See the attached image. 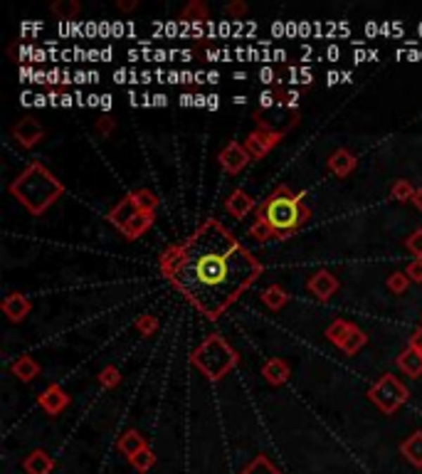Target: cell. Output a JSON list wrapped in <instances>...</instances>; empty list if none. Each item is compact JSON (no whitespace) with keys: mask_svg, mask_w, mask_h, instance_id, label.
Listing matches in <instances>:
<instances>
[{"mask_svg":"<svg viewBox=\"0 0 422 474\" xmlns=\"http://www.w3.org/2000/svg\"><path fill=\"white\" fill-rule=\"evenodd\" d=\"M161 272L205 319L215 321L260 279L262 262L210 217L158 260Z\"/></svg>","mask_w":422,"mask_h":474,"instance_id":"obj_1","label":"cell"},{"mask_svg":"<svg viewBox=\"0 0 422 474\" xmlns=\"http://www.w3.org/2000/svg\"><path fill=\"white\" fill-rule=\"evenodd\" d=\"M307 193H294L289 186H276L262 205H257V217L269 225L274 237L287 240L312 217V210L304 203Z\"/></svg>","mask_w":422,"mask_h":474,"instance_id":"obj_2","label":"cell"},{"mask_svg":"<svg viewBox=\"0 0 422 474\" xmlns=\"http://www.w3.org/2000/svg\"><path fill=\"white\" fill-rule=\"evenodd\" d=\"M11 193L27 207L30 215H42L65 193V186L47 171V166H42L40 161H32L11 183Z\"/></svg>","mask_w":422,"mask_h":474,"instance_id":"obj_3","label":"cell"},{"mask_svg":"<svg viewBox=\"0 0 422 474\" xmlns=\"http://www.w3.org/2000/svg\"><path fill=\"white\" fill-rule=\"evenodd\" d=\"M158 210V198L148 188H136L121 203H116L109 210V222L126 237V240H136L141 237L156 220Z\"/></svg>","mask_w":422,"mask_h":474,"instance_id":"obj_4","label":"cell"},{"mask_svg":"<svg viewBox=\"0 0 422 474\" xmlns=\"http://www.w3.org/2000/svg\"><path fill=\"white\" fill-rule=\"evenodd\" d=\"M191 364L205 376L207 380H220L222 376H227L237 364L240 356L235 353V348L217 333H210L200 346L193 351Z\"/></svg>","mask_w":422,"mask_h":474,"instance_id":"obj_5","label":"cell"},{"mask_svg":"<svg viewBox=\"0 0 422 474\" xmlns=\"http://www.w3.org/2000/svg\"><path fill=\"white\" fill-rule=\"evenodd\" d=\"M368 395H371V400L383 410V413L392 415L402 403H405L407 395H410V393H407V388L395 378V376L385 373V376H381V380H378V383L373 385L371 393H368Z\"/></svg>","mask_w":422,"mask_h":474,"instance_id":"obj_6","label":"cell"},{"mask_svg":"<svg viewBox=\"0 0 422 474\" xmlns=\"http://www.w3.org/2000/svg\"><path fill=\"white\" fill-rule=\"evenodd\" d=\"M217 161H220V166L225 168L227 173H232V176H237V173H242L247 168V163L252 161V156L247 153L245 143H237V141H230L225 148L220 151V156H217Z\"/></svg>","mask_w":422,"mask_h":474,"instance_id":"obj_7","label":"cell"},{"mask_svg":"<svg viewBox=\"0 0 422 474\" xmlns=\"http://www.w3.org/2000/svg\"><path fill=\"white\" fill-rule=\"evenodd\" d=\"M42 136H45V129H42L40 122L32 119V116H23L20 122H15V127H13V139H15L23 148H32L35 143L42 141Z\"/></svg>","mask_w":422,"mask_h":474,"instance_id":"obj_8","label":"cell"},{"mask_svg":"<svg viewBox=\"0 0 422 474\" xmlns=\"http://www.w3.org/2000/svg\"><path fill=\"white\" fill-rule=\"evenodd\" d=\"M279 141H281V134L257 129V132H252L250 136L245 139V148H247V153H250L252 158H264L267 153H269Z\"/></svg>","mask_w":422,"mask_h":474,"instance_id":"obj_9","label":"cell"},{"mask_svg":"<svg viewBox=\"0 0 422 474\" xmlns=\"http://www.w3.org/2000/svg\"><path fill=\"white\" fill-rule=\"evenodd\" d=\"M37 403H40V408L45 410L47 415H60L62 410L70 405V395H67L57 383H52L42 390L40 398H37Z\"/></svg>","mask_w":422,"mask_h":474,"instance_id":"obj_10","label":"cell"},{"mask_svg":"<svg viewBox=\"0 0 422 474\" xmlns=\"http://www.w3.org/2000/svg\"><path fill=\"white\" fill-rule=\"evenodd\" d=\"M307 287L309 292L316 294L321 302H326V299H331L333 294L338 292V279L333 277L331 272H326V269H319V272H314L312 277H309Z\"/></svg>","mask_w":422,"mask_h":474,"instance_id":"obj_11","label":"cell"},{"mask_svg":"<svg viewBox=\"0 0 422 474\" xmlns=\"http://www.w3.org/2000/svg\"><path fill=\"white\" fill-rule=\"evenodd\" d=\"M356 166H358V158L353 156L348 148H336V151L328 156V171L338 178L351 176V173L356 171Z\"/></svg>","mask_w":422,"mask_h":474,"instance_id":"obj_12","label":"cell"},{"mask_svg":"<svg viewBox=\"0 0 422 474\" xmlns=\"http://www.w3.org/2000/svg\"><path fill=\"white\" fill-rule=\"evenodd\" d=\"M255 198L250 196V193H245L242 191V188H237V191H232L230 193V198H227L225 200V210L230 212L232 217H237V220H240V217H247L250 215L252 210H255Z\"/></svg>","mask_w":422,"mask_h":474,"instance_id":"obj_13","label":"cell"},{"mask_svg":"<svg viewBox=\"0 0 422 474\" xmlns=\"http://www.w3.org/2000/svg\"><path fill=\"white\" fill-rule=\"evenodd\" d=\"M32 309V302L25 297V294H8L6 299H3V314H6L11 321H23V319L30 314Z\"/></svg>","mask_w":422,"mask_h":474,"instance_id":"obj_14","label":"cell"},{"mask_svg":"<svg viewBox=\"0 0 422 474\" xmlns=\"http://www.w3.org/2000/svg\"><path fill=\"white\" fill-rule=\"evenodd\" d=\"M262 376L269 385H284L292 376V369L284 359H269L262 366Z\"/></svg>","mask_w":422,"mask_h":474,"instance_id":"obj_15","label":"cell"},{"mask_svg":"<svg viewBox=\"0 0 422 474\" xmlns=\"http://www.w3.org/2000/svg\"><path fill=\"white\" fill-rule=\"evenodd\" d=\"M397 366H400L402 373H407L410 378H420L422 376V353L417 348L407 346L405 351L397 356Z\"/></svg>","mask_w":422,"mask_h":474,"instance_id":"obj_16","label":"cell"},{"mask_svg":"<svg viewBox=\"0 0 422 474\" xmlns=\"http://www.w3.org/2000/svg\"><path fill=\"white\" fill-rule=\"evenodd\" d=\"M11 371H13V376H18V378L23 380V383H32V380L40 376V364H37L32 356H20V359L11 366Z\"/></svg>","mask_w":422,"mask_h":474,"instance_id":"obj_17","label":"cell"},{"mask_svg":"<svg viewBox=\"0 0 422 474\" xmlns=\"http://www.w3.org/2000/svg\"><path fill=\"white\" fill-rule=\"evenodd\" d=\"M207 20H210V11H207V6L203 0H191L181 13V23H193V25L198 23V25H200V23H207Z\"/></svg>","mask_w":422,"mask_h":474,"instance_id":"obj_18","label":"cell"},{"mask_svg":"<svg viewBox=\"0 0 422 474\" xmlns=\"http://www.w3.org/2000/svg\"><path fill=\"white\" fill-rule=\"evenodd\" d=\"M366 341H368V336H366V331L363 328H358L356 324L351 326V331H348V336L343 338V343L338 348H341L346 356H356L358 351H361L363 346H366Z\"/></svg>","mask_w":422,"mask_h":474,"instance_id":"obj_19","label":"cell"},{"mask_svg":"<svg viewBox=\"0 0 422 474\" xmlns=\"http://www.w3.org/2000/svg\"><path fill=\"white\" fill-rule=\"evenodd\" d=\"M50 11L55 13V15H60V20L72 23L77 15H79L82 6L77 3V0H55V3L50 6Z\"/></svg>","mask_w":422,"mask_h":474,"instance_id":"obj_20","label":"cell"},{"mask_svg":"<svg viewBox=\"0 0 422 474\" xmlns=\"http://www.w3.org/2000/svg\"><path fill=\"white\" fill-rule=\"evenodd\" d=\"M287 299H289V294L284 292L279 284H269V287L262 292V302H264L269 309H274V312L284 307V304H287Z\"/></svg>","mask_w":422,"mask_h":474,"instance_id":"obj_21","label":"cell"},{"mask_svg":"<svg viewBox=\"0 0 422 474\" xmlns=\"http://www.w3.org/2000/svg\"><path fill=\"white\" fill-rule=\"evenodd\" d=\"M351 326H353V324L346 321V319H336V321H333L331 326L326 328V338L331 343H336V346H341L343 338H346L348 331H351Z\"/></svg>","mask_w":422,"mask_h":474,"instance_id":"obj_22","label":"cell"},{"mask_svg":"<svg viewBox=\"0 0 422 474\" xmlns=\"http://www.w3.org/2000/svg\"><path fill=\"white\" fill-rule=\"evenodd\" d=\"M402 452L407 454V459L415 464H422V433H415L412 437H407L402 442Z\"/></svg>","mask_w":422,"mask_h":474,"instance_id":"obj_23","label":"cell"},{"mask_svg":"<svg viewBox=\"0 0 422 474\" xmlns=\"http://www.w3.org/2000/svg\"><path fill=\"white\" fill-rule=\"evenodd\" d=\"M119 447L124 449L126 454H139L141 452V447H143V440H141V435L139 433H134V430H129V433L124 435V440L119 442Z\"/></svg>","mask_w":422,"mask_h":474,"instance_id":"obj_24","label":"cell"},{"mask_svg":"<svg viewBox=\"0 0 422 474\" xmlns=\"http://www.w3.org/2000/svg\"><path fill=\"white\" fill-rule=\"evenodd\" d=\"M390 196L395 198V200H400V203H405V200H412V196H415V186H412L407 178H400V181L392 186V191H390Z\"/></svg>","mask_w":422,"mask_h":474,"instance_id":"obj_25","label":"cell"},{"mask_svg":"<svg viewBox=\"0 0 422 474\" xmlns=\"http://www.w3.org/2000/svg\"><path fill=\"white\" fill-rule=\"evenodd\" d=\"M27 469L32 474H45L50 469V459H47L45 452H32L30 459H27Z\"/></svg>","mask_w":422,"mask_h":474,"instance_id":"obj_26","label":"cell"},{"mask_svg":"<svg viewBox=\"0 0 422 474\" xmlns=\"http://www.w3.org/2000/svg\"><path fill=\"white\" fill-rule=\"evenodd\" d=\"M407 284H410V277H407L405 272H392L390 277H388V289H390L392 294H402L407 289Z\"/></svg>","mask_w":422,"mask_h":474,"instance_id":"obj_27","label":"cell"},{"mask_svg":"<svg viewBox=\"0 0 422 474\" xmlns=\"http://www.w3.org/2000/svg\"><path fill=\"white\" fill-rule=\"evenodd\" d=\"M405 248L415 255V260H422V227H417L415 232H410L405 240Z\"/></svg>","mask_w":422,"mask_h":474,"instance_id":"obj_28","label":"cell"},{"mask_svg":"<svg viewBox=\"0 0 422 474\" xmlns=\"http://www.w3.org/2000/svg\"><path fill=\"white\" fill-rule=\"evenodd\" d=\"M250 235L255 237V240H260V243H264V240H269V237H274V232L269 230V225H267L264 220H260V217H255V225L250 227Z\"/></svg>","mask_w":422,"mask_h":474,"instance_id":"obj_29","label":"cell"},{"mask_svg":"<svg viewBox=\"0 0 422 474\" xmlns=\"http://www.w3.org/2000/svg\"><path fill=\"white\" fill-rule=\"evenodd\" d=\"M119 380H121V373H119V369H114V366H106V369L99 373V383L104 385V388H114V385H119Z\"/></svg>","mask_w":422,"mask_h":474,"instance_id":"obj_30","label":"cell"},{"mask_svg":"<svg viewBox=\"0 0 422 474\" xmlns=\"http://www.w3.org/2000/svg\"><path fill=\"white\" fill-rule=\"evenodd\" d=\"M245 474H279V472H274V467H271V464L267 462L264 457H257L255 462L247 467Z\"/></svg>","mask_w":422,"mask_h":474,"instance_id":"obj_31","label":"cell"},{"mask_svg":"<svg viewBox=\"0 0 422 474\" xmlns=\"http://www.w3.org/2000/svg\"><path fill=\"white\" fill-rule=\"evenodd\" d=\"M96 132L101 134L104 139H109L111 134H114V129H116V119H111V116H101V119H96Z\"/></svg>","mask_w":422,"mask_h":474,"instance_id":"obj_32","label":"cell"},{"mask_svg":"<svg viewBox=\"0 0 422 474\" xmlns=\"http://www.w3.org/2000/svg\"><path fill=\"white\" fill-rule=\"evenodd\" d=\"M158 326V321H156V316H141L139 321H136V328H139V333H143V336H148V333L153 331V328Z\"/></svg>","mask_w":422,"mask_h":474,"instance_id":"obj_33","label":"cell"},{"mask_svg":"<svg viewBox=\"0 0 422 474\" xmlns=\"http://www.w3.org/2000/svg\"><path fill=\"white\" fill-rule=\"evenodd\" d=\"M405 274L410 277V282H422V260H412L410 264L405 267Z\"/></svg>","mask_w":422,"mask_h":474,"instance_id":"obj_34","label":"cell"},{"mask_svg":"<svg viewBox=\"0 0 422 474\" xmlns=\"http://www.w3.org/2000/svg\"><path fill=\"white\" fill-rule=\"evenodd\" d=\"M227 15L232 18H242L247 13V3H242V0H232V3H227Z\"/></svg>","mask_w":422,"mask_h":474,"instance_id":"obj_35","label":"cell"},{"mask_svg":"<svg viewBox=\"0 0 422 474\" xmlns=\"http://www.w3.org/2000/svg\"><path fill=\"white\" fill-rule=\"evenodd\" d=\"M131 459H134V464H136V467L146 469L148 464L153 462V454L148 452V449H141V452H139V454H134V457H131Z\"/></svg>","mask_w":422,"mask_h":474,"instance_id":"obj_36","label":"cell"},{"mask_svg":"<svg viewBox=\"0 0 422 474\" xmlns=\"http://www.w3.org/2000/svg\"><path fill=\"white\" fill-rule=\"evenodd\" d=\"M274 99H276V91H271V89H264L260 94V106L262 109H271V106H274Z\"/></svg>","mask_w":422,"mask_h":474,"instance_id":"obj_37","label":"cell"},{"mask_svg":"<svg viewBox=\"0 0 422 474\" xmlns=\"http://www.w3.org/2000/svg\"><path fill=\"white\" fill-rule=\"evenodd\" d=\"M116 6H119V11H124V13H131V11H134L136 6H139V3H136V0H119V3H116Z\"/></svg>","mask_w":422,"mask_h":474,"instance_id":"obj_38","label":"cell"},{"mask_svg":"<svg viewBox=\"0 0 422 474\" xmlns=\"http://www.w3.org/2000/svg\"><path fill=\"white\" fill-rule=\"evenodd\" d=\"M407 346H412V348H417V351L422 353V328L420 331H415V336L410 338V343H407Z\"/></svg>","mask_w":422,"mask_h":474,"instance_id":"obj_39","label":"cell"},{"mask_svg":"<svg viewBox=\"0 0 422 474\" xmlns=\"http://www.w3.org/2000/svg\"><path fill=\"white\" fill-rule=\"evenodd\" d=\"M260 77H262V82H264V84H269L271 79H276L274 70H269V67H264V70L260 72Z\"/></svg>","mask_w":422,"mask_h":474,"instance_id":"obj_40","label":"cell"},{"mask_svg":"<svg viewBox=\"0 0 422 474\" xmlns=\"http://www.w3.org/2000/svg\"><path fill=\"white\" fill-rule=\"evenodd\" d=\"M410 203L417 207V210H422V188H415V196H412Z\"/></svg>","mask_w":422,"mask_h":474,"instance_id":"obj_41","label":"cell"},{"mask_svg":"<svg viewBox=\"0 0 422 474\" xmlns=\"http://www.w3.org/2000/svg\"><path fill=\"white\" fill-rule=\"evenodd\" d=\"M151 99H153V104H156V106H166L168 104L166 94H156V96H151Z\"/></svg>","mask_w":422,"mask_h":474,"instance_id":"obj_42","label":"cell"},{"mask_svg":"<svg viewBox=\"0 0 422 474\" xmlns=\"http://www.w3.org/2000/svg\"><path fill=\"white\" fill-rule=\"evenodd\" d=\"M99 106H101V109H111V96H109V94H101Z\"/></svg>","mask_w":422,"mask_h":474,"instance_id":"obj_43","label":"cell"},{"mask_svg":"<svg viewBox=\"0 0 422 474\" xmlns=\"http://www.w3.org/2000/svg\"><path fill=\"white\" fill-rule=\"evenodd\" d=\"M75 101H72L70 94H60V106H72Z\"/></svg>","mask_w":422,"mask_h":474,"instance_id":"obj_44","label":"cell"},{"mask_svg":"<svg viewBox=\"0 0 422 474\" xmlns=\"http://www.w3.org/2000/svg\"><path fill=\"white\" fill-rule=\"evenodd\" d=\"M215 106H220V99L217 96H207V109H215Z\"/></svg>","mask_w":422,"mask_h":474,"instance_id":"obj_45","label":"cell"},{"mask_svg":"<svg viewBox=\"0 0 422 474\" xmlns=\"http://www.w3.org/2000/svg\"><path fill=\"white\" fill-rule=\"evenodd\" d=\"M87 99H89V101H87V104H89V106H99V101H101V96H96V94H91V96H87Z\"/></svg>","mask_w":422,"mask_h":474,"instance_id":"obj_46","label":"cell"},{"mask_svg":"<svg viewBox=\"0 0 422 474\" xmlns=\"http://www.w3.org/2000/svg\"><path fill=\"white\" fill-rule=\"evenodd\" d=\"M220 79V75H215V72H210V75H207V82H217Z\"/></svg>","mask_w":422,"mask_h":474,"instance_id":"obj_47","label":"cell"}]
</instances>
